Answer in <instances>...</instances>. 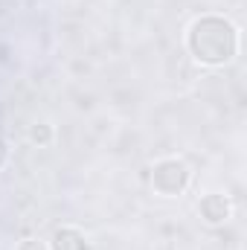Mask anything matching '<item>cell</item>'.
Listing matches in <instances>:
<instances>
[{
    "label": "cell",
    "instance_id": "cell-1",
    "mask_svg": "<svg viewBox=\"0 0 247 250\" xmlns=\"http://www.w3.org/2000/svg\"><path fill=\"white\" fill-rule=\"evenodd\" d=\"M186 47L195 56V62L218 67V64L233 62L236 50H239V35L236 26L218 15H206L198 18L186 35Z\"/></svg>",
    "mask_w": 247,
    "mask_h": 250
},
{
    "label": "cell",
    "instance_id": "cell-2",
    "mask_svg": "<svg viewBox=\"0 0 247 250\" xmlns=\"http://www.w3.org/2000/svg\"><path fill=\"white\" fill-rule=\"evenodd\" d=\"M151 184L160 195H181L189 184V169L184 160H163L154 166Z\"/></svg>",
    "mask_w": 247,
    "mask_h": 250
},
{
    "label": "cell",
    "instance_id": "cell-3",
    "mask_svg": "<svg viewBox=\"0 0 247 250\" xmlns=\"http://www.w3.org/2000/svg\"><path fill=\"white\" fill-rule=\"evenodd\" d=\"M53 250H87V242H84V236H82L79 230L62 227V230H56V236H53Z\"/></svg>",
    "mask_w": 247,
    "mask_h": 250
},
{
    "label": "cell",
    "instance_id": "cell-4",
    "mask_svg": "<svg viewBox=\"0 0 247 250\" xmlns=\"http://www.w3.org/2000/svg\"><path fill=\"white\" fill-rule=\"evenodd\" d=\"M201 212H204L206 221H221V218H227L230 207H227V201L221 195H209V198L201 201Z\"/></svg>",
    "mask_w": 247,
    "mask_h": 250
},
{
    "label": "cell",
    "instance_id": "cell-5",
    "mask_svg": "<svg viewBox=\"0 0 247 250\" xmlns=\"http://www.w3.org/2000/svg\"><path fill=\"white\" fill-rule=\"evenodd\" d=\"M21 250H44V245H41V242H23Z\"/></svg>",
    "mask_w": 247,
    "mask_h": 250
},
{
    "label": "cell",
    "instance_id": "cell-6",
    "mask_svg": "<svg viewBox=\"0 0 247 250\" xmlns=\"http://www.w3.org/2000/svg\"><path fill=\"white\" fill-rule=\"evenodd\" d=\"M6 157H9V148H6V143H3V140H0V166H3V163H6Z\"/></svg>",
    "mask_w": 247,
    "mask_h": 250
}]
</instances>
